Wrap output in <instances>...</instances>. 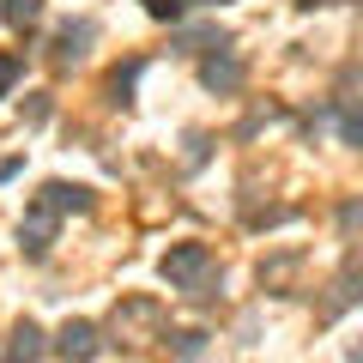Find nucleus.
<instances>
[{
  "label": "nucleus",
  "mask_w": 363,
  "mask_h": 363,
  "mask_svg": "<svg viewBox=\"0 0 363 363\" xmlns=\"http://www.w3.org/2000/svg\"><path fill=\"white\" fill-rule=\"evenodd\" d=\"M0 18L18 25V30H30V25H43V0H0Z\"/></svg>",
  "instance_id": "obj_12"
},
{
  "label": "nucleus",
  "mask_w": 363,
  "mask_h": 363,
  "mask_svg": "<svg viewBox=\"0 0 363 363\" xmlns=\"http://www.w3.org/2000/svg\"><path fill=\"white\" fill-rule=\"evenodd\" d=\"M18 73H25V55H13V49H0V97H13Z\"/></svg>",
  "instance_id": "obj_13"
},
{
  "label": "nucleus",
  "mask_w": 363,
  "mask_h": 363,
  "mask_svg": "<svg viewBox=\"0 0 363 363\" xmlns=\"http://www.w3.org/2000/svg\"><path fill=\"white\" fill-rule=\"evenodd\" d=\"M164 351H169V357H206L212 339L200 333V327H182V333H164Z\"/></svg>",
  "instance_id": "obj_10"
},
{
  "label": "nucleus",
  "mask_w": 363,
  "mask_h": 363,
  "mask_svg": "<svg viewBox=\"0 0 363 363\" xmlns=\"http://www.w3.org/2000/svg\"><path fill=\"white\" fill-rule=\"evenodd\" d=\"M206 157H212V140L206 133H188V169H200Z\"/></svg>",
  "instance_id": "obj_16"
},
{
  "label": "nucleus",
  "mask_w": 363,
  "mask_h": 363,
  "mask_svg": "<svg viewBox=\"0 0 363 363\" xmlns=\"http://www.w3.org/2000/svg\"><path fill=\"white\" fill-rule=\"evenodd\" d=\"M140 73H145V61H140V55H133V61H121L116 73H109V104H121V109H128V104H133V85H140Z\"/></svg>",
  "instance_id": "obj_8"
},
{
  "label": "nucleus",
  "mask_w": 363,
  "mask_h": 363,
  "mask_svg": "<svg viewBox=\"0 0 363 363\" xmlns=\"http://www.w3.org/2000/svg\"><path fill=\"white\" fill-rule=\"evenodd\" d=\"M91 43H97V18H67V25L55 30L49 61L55 67H73V61H85V55H91Z\"/></svg>",
  "instance_id": "obj_4"
},
{
  "label": "nucleus",
  "mask_w": 363,
  "mask_h": 363,
  "mask_svg": "<svg viewBox=\"0 0 363 363\" xmlns=\"http://www.w3.org/2000/svg\"><path fill=\"white\" fill-rule=\"evenodd\" d=\"M200 85H206V91H218V97H230V91L242 85V55H236L230 43L206 49V61H200Z\"/></svg>",
  "instance_id": "obj_3"
},
{
  "label": "nucleus",
  "mask_w": 363,
  "mask_h": 363,
  "mask_svg": "<svg viewBox=\"0 0 363 363\" xmlns=\"http://www.w3.org/2000/svg\"><path fill=\"white\" fill-rule=\"evenodd\" d=\"M357 303V248L345 255V267H339V279L327 285V303H321V321H339V315Z\"/></svg>",
  "instance_id": "obj_5"
},
{
  "label": "nucleus",
  "mask_w": 363,
  "mask_h": 363,
  "mask_svg": "<svg viewBox=\"0 0 363 363\" xmlns=\"http://www.w3.org/2000/svg\"><path fill=\"white\" fill-rule=\"evenodd\" d=\"M43 351H49L43 327H37V321H18V327H13V339H6V357H43Z\"/></svg>",
  "instance_id": "obj_9"
},
{
  "label": "nucleus",
  "mask_w": 363,
  "mask_h": 363,
  "mask_svg": "<svg viewBox=\"0 0 363 363\" xmlns=\"http://www.w3.org/2000/svg\"><path fill=\"white\" fill-rule=\"evenodd\" d=\"M297 6H303V13H309V6H339V0H297Z\"/></svg>",
  "instance_id": "obj_17"
},
{
  "label": "nucleus",
  "mask_w": 363,
  "mask_h": 363,
  "mask_svg": "<svg viewBox=\"0 0 363 363\" xmlns=\"http://www.w3.org/2000/svg\"><path fill=\"white\" fill-rule=\"evenodd\" d=\"M140 6H145V13L157 18V25H176V18H182V6H188V0H140Z\"/></svg>",
  "instance_id": "obj_14"
},
{
  "label": "nucleus",
  "mask_w": 363,
  "mask_h": 363,
  "mask_svg": "<svg viewBox=\"0 0 363 363\" xmlns=\"http://www.w3.org/2000/svg\"><path fill=\"white\" fill-rule=\"evenodd\" d=\"M206 272H212V248H206V242H176V248L164 255V279H169L176 291L200 285Z\"/></svg>",
  "instance_id": "obj_2"
},
{
  "label": "nucleus",
  "mask_w": 363,
  "mask_h": 363,
  "mask_svg": "<svg viewBox=\"0 0 363 363\" xmlns=\"http://www.w3.org/2000/svg\"><path fill=\"white\" fill-rule=\"evenodd\" d=\"M194 6H224V0H194Z\"/></svg>",
  "instance_id": "obj_18"
},
{
  "label": "nucleus",
  "mask_w": 363,
  "mask_h": 363,
  "mask_svg": "<svg viewBox=\"0 0 363 363\" xmlns=\"http://www.w3.org/2000/svg\"><path fill=\"white\" fill-rule=\"evenodd\" d=\"M49 351H55V357H97L104 339H97V327H91V321H67L61 333L49 339Z\"/></svg>",
  "instance_id": "obj_6"
},
{
  "label": "nucleus",
  "mask_w": 363,
  "mask_h": 363,
  "mask_svg": "<svg viewBox=\"0 0 363 363\" xmlns=\"http://www.w3.org/2000/svg\"><path fill=\"white\" fill-rule=\"evenodd\" d=\"M55 230H61V212L37 194V200H30V212L18 218V248H25L30 260H43V255H49V242H55Z\"/></svg>",
  "instance_id": "obj_1"
},
{
  "label": "nucleus",
  "mask_w": 363,
  "mask_h": 363,
  "mask_svg": "<svg viewBox=\"0 0 363 363\" xmlns=\"http://www.w3.org/2000/svg\"><path fill=\"white\" fill-rule=\"evenodd\" d=\"M43 200H49L55 212H91V188H79V182H49V188H43Z\"/></svg>",
  "instance_id": "obj_7"
},
{
  "label": "nucleus",
  "mask_w": 363,
  "mask_h": 363,
  "mask_svg": "<svg viewBox=\"0 0 363 363\" xmlns=\"http://www.w3.org/2000/svg\"><path fill=\"white\" fill-rule=\"evenodd\" d=\"M18 116H25L30 128H37V121H49V97H43V91H30V104H18Z\"/></svg>",
  "instance_id": "obj_15"
},
{
  "label": "nucleus",
  "mask_w": 363,
  "mask_h": 363,
  "mask_svg": "<svg viewBox=\"0 0 363 363\" xmlns=\"http://www.w3.org/2000/svg\"><path fill=\"white\" fill-rule=\"evenodd\" d=\"M218 43H230L218 25H200V30H176V55H206V49H218Z\"/></svg>",
  "instance_id": "obj_11"
}]
</instances>
